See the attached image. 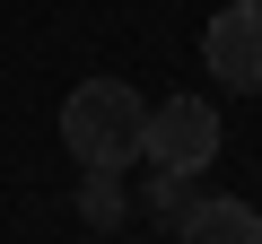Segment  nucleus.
Here are the masks:
<instances>
[{"mask_svg": "<svg viewBox=\"0 0 262 244\" xmlns=\"http://www.w3.org/2000/svg\"><path fill=\"white\" fill-rule=\"evenodd\" d=\"M184 209H192V175H175V166H149V218L184 227Z\"/></svg>", "mask_w": 262, "mask_h": 244, "instance_id": "423d86ee", "label": "nucleus"}, {"mask_svg": "<svg viewBox=\"0 0 262 244\" xmlns=\"http://www.w3.org/2000/svg\"><path fill=\"white\" fill-rule=\"evenodd\" d=\"M184 244H262V209L253 201H236V192H210V201H192L184 209V227H175Z\"/></svg>", "mask_w": 262, "mask_h": 244, "instance_id": "20e7f679", "label": "nucleus"}, {"mask_svg": "<svg viewBox=\"0 0 262 244\" xmlns=\"http://www.w3.org/2000/svg\"><path fill=\"white\" fill-rule=\"evenodd\" d=\"M219 157V113L210 96H166L149 105V131H140V166H175V175H201Z\"/></svg>", "mask_w": 262, "mask_h": 244, "instance_id": "f03ea898", "label": "nucleus"}, {"mask_svg": "<svg viewBox=\"0 0 262 244\" xmlns=\"http://www.w3.org/2000/svg\"><path fill=\"white\" fill-rule=\"evenodd\" d=\"M140 131H149V105L131 79H79L61 105V149L79 166H105V175L140 166Z\"/></svg>", "mask_w": 262, "mask_h": 244, "instance_id": "f257e3e1", "label": "nucleus"}, {"mask_svg": "<svg viewBox=\"0 0 262 244\" xmlns=\"http://www.w3.org/2000/svg\"><path fill=\"white\" fill-rule=\"evenodd\" d=\"M201 61H210L219 87L262 96V0H227V9H210V27H201Z\"/></svg>", "mask_w": 262, "mask_h": 244, "instance_id": "7ed1b4c3", "label": "nucleus"}, {"mask_svg": "<svg viewBox=\"0 0 262 244\" xmlns=\"http://www.w3.org/2000/svg\"><path fill=\"white\" fill-rule=\"evenodd\" d=\"M79 218H88V227H122V218H131V201H122V175L88 166V183H79Z\"/></svg>", "mask_w": 262, "mask_h": 244, "instance_id": "39448f33", "label": "nucleus"}]
</instances>
